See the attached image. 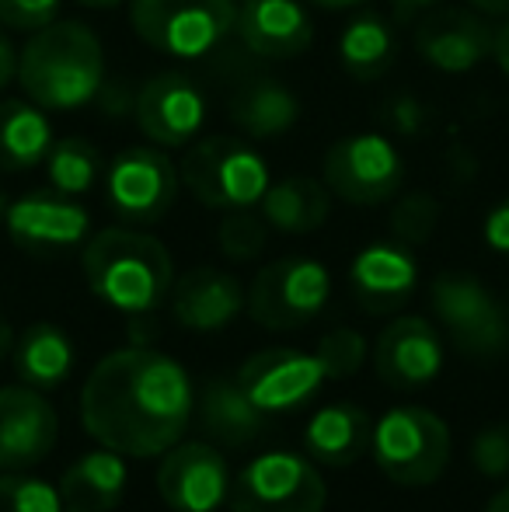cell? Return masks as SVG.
<instances>
[{"label": "cell", "instance_id": "1", "mask_svg": "<svg viewBox=\"0 0 509 512\" xmlns=\"http://www.w3.org/2000/svg\"><path fill=\"white\" fill-rule=\"evenodd\" d=\"M196 415L189 373L150 345L109 352L81 387V425L105 450L161 457Z\"/></svg>", "mask_w": 509, "mask_h": 512}, {"label": "cell", "instance_id": "2", "mask_svg": "<svg viewBox=\"0 0 509 512\" xmlns=\"http://www.w3.org/2000/svg\"><path fill=\"white\" fill-rule=\"evenodd\" d=\"M18 84L46 112H70L95 102L105 84V49L81 21H49L18 53Z\"/></svg>", "mask_w": 509, "mask_h": 512}, {"label": "cell", "instance_id": "3", "mask_svg": "<svg viewBox=\"0 0 509 512\" xmlns=\"http://www.w3.org/2000/svg\"><path fill=\"white\" fill-rule=\"evenodd\" d=\"M88 290L123 314H150L175 286V262L154 234L133 227H105L81 251Z\"/></svg>", "mask_w": 509, "mask_h": 512}, {"label": "cell", "instance_id": "4", "mask_svg": "<svg viewBox=\"0 0 509 512\" xmlns=\"http://www.w3.org/2000/svg\"><path fill=\"white\" fill-rule=\"evenodd\" d=\"M178 178L206 209H252L269 189V164L238 136H203L185 147Z\"/></svg>", "mask_w": 509, "mask_h": 512}, {"label": "cell", "instance_id": "5", "mask_svg": "<svg viewBox=\"0 0 509 512\" xmlns=\"http://www.w3.org/2000/svg\"><path fill=\"white\" fill-rule=\"evenodd\" d=\"M374 464L401 488L433 485L450 464V429L440 415L419 405H401L381 415L370 439Z\"/></svg>", "mask_w": 509, "mask_h": 512}, {"label": "cell", "instance_id": "6", "mask_svg": "<svg viewBox=\"0 0 509 512\" xmlns=\"http://www.w3.org/2000/svg\"><path fill=\"white\" fill-rule=\"evenodd\" d=\"M234 0H129L136 39L175 60H199L234 35Z\"/></svg>", "mask_w": 509, "mask_h": 512}, {"label": "cell", "instance_id": "7", "mask_svg": "<svg viewBox=\"0 0 509 512\" xmlns=\"http://www.w3.org/2000/svg\"><path fill=\"white\" fill-rule=\"evenodd\" d=\"M429 304L461 356L482 363L509 356V310L482 279L468 272H440L429 286Z\"/></svg>", "mask_w": 509, "mask_h": 512}, {"label": "cell", "instance_id": "8", "mask_svg": "<svg viewBox=\"0 0 509 512\" xmlns=\"http://www.w3.org/2000/svg\"><path fill=\"white\" fill-rule=\"evenodd\" d=\"M332 297V276L318 258L286 255L258 269L245 293L255 324L269 331H297L311 324Z\"/></svg>", "mask_w": 509, "mask_h": 512}, {"label": "cell", "instance_id": "9", "mask_svg": "<svg viewBox=\"0 0 509 512\" xmlns=\"http://www.w3.org/2000/svg\"><path fill=\"white\" fill-rule=\"evenodd\" d=\"M325 478L311 457L269 450L231 481V512H325Z\"/></svg>", "mask_w": 509, "mask_h": 512}, {"label": "cell", "instance_id": "10", "mask_svg": "<svg viewBox=\"0 0 509 512\" xmlns=\"http://www.w3.org/2000/svg\"><path fill=\"white\" fill-rule=\"evenodd\" d=\"M332 196L349 206H381L398 196L405 161L384 133H349L335 140L321 164Z\"/></svg>", "mask_w": 509, "mask_h": 512}, {"label": "cell", "instance_id": "11", "mask_svg": "<svg viewBox=\"0 0 509 512\" xmlns=\"http://www.w3.org/2000/svg\"><path fill=\"white\" fill-rule=\"evenodd\" d=\"M178 168L164 147L140 143L116 154V161L105 171V196L112 213L129 227H147L171 213L178 199Z\"/></svg>", "mask_w": 509, "mask_h": 512}, {"label": "cell", "instance_id": "12", "mask_svg": "<svg viewBox=\"0 0 509 512\" xmlns=\"http://www.w3.org/2000/svg\"><path fill=\"white\" fill-rule=\"evenodd\" d=\"M157 495L171 512H217L231 495V471L224 450L203 439L182 443L161 453Z\"/></svg>", "mask_w": 509, "mask_h": 512}, {"label": "cell", "instance_id": "13", "mask_svg": "<svg viewBox=\"0 0 509 512\" xmlns=\"http://www.w3.org/2000/svg\"><path fill=\"white\" fill-rule=\"evenodd\" d=\"M7 237L28 255H56L88 241L91 216L74 196H63L56 189L28 192L14 199L4 216Z\"/></svg>", "mask_w": 509, "mask_h": 512}, {"label": "cell", "instance_id": "14", "mask_svg": "<svg viewBox=\"0 0 509 512\" xmlns=\"http://www.w3.org/2000/svg\"><path fill=\"white\" fill-rule=\"evenodd\" d=\"M136 126L154 147H189L206 122V98L196 84L178 70L154 74L136 91Z\"/></svg>", "mask_w": 509, "mask_h": 512}, {"label": "cell", "instance_id": "15", "mask_svg": "<svg viewBox=\"0 0 509 512\" xmlns=\"http://www.w3.org/2000/svg\"><path fill=\"white\" fill-rule=\"evenodd\" d=\"M325 380L318 356L300 349H262L238 370V384L265 415L297 411L321 391Z\"/></svg>", "mask_w": 509, "mask_h": 512}, {"label": "cell", "instance_id": "16", "mask_svg": "<svg viewBox=\"0 0 509 512\" xmlns=\"http://www.w3.org/2000/svg\"><path fill=\"white\" fill-rule=\"evenodd\" d=\"M60 436L56 408L28 384L0 387V474L42 464Z\"/></svg>", "mask_w": 509, "mask_h": 512}, {"label": "cell", "instance_id": "17", "mask_svg": "<svg viewBox=\"0 0 509 512\" xmlns=\"http://www.w3.org/2000/svg\"><path fill=\"white\" fill-rule=\"evenodd\" d=\"M496 49V25L478 11H436L415 28V53L440 74H471Z\"/></svg>", "mask_w": 509, "mask_h": 512}, {"label": "cell", "instance_id": "18", "mask_svg": "<svg viewBox=\"0 0 509 512\" xmlns=\"http://www.w3.org/2000/svg\"><path fill=\"white\" fill-rule=\"evenodd\" d=\"M377 377L387 387L415 391L440 377L443 370V338L426 317H394L374 345Z\"/></svg>", "mask_w": 509, "mask_h": 512}, {"label": "cell", "instance_id": "19", "mask_svg": "<svg viewBox=\"0 0 509 512\" xmlns=\"http://www.w3.org/2000/svg\"><path fill=\"white\" fill-rule=\"evenodd\" d=\"M349 286H353L360 310H367L374 317L394 314L419 290V262H415L412 248H405V244L377 241L353 258Z\"/></svg>", "mask_w": 509, "mask_h": 512}, {"label": "cell", "instance_id": "20", "mask_svg": "<svg viewBox=\"0 0 509 512\" xmlns=\"http://www.w3.org/2000/svg\"><path fill=\"white\" fill-rule=\"evenodd\" d=\"M234 35L262 60H293L314 42V21L300 0H245Z\"/></svg>", "mask_w": 509, "mask_h": 512}, {"label": "cell", "instance_id": "21", "mask_svg": "<svg viewBox=\"0 0 509 512\" xmlns=\"http://www.w3.org/2000/svg\"><path fill=\"white\" fill-rule=\"evenodd\" d=\"M245 310V290L224 269L199 265L171 286V317L185 331H224Z\"/></svg>", "mask_w": 509, "mask_h": 512}, {"label": "cell", "instance_id": "22", "mask_svg": "<svg viewBox=\"0 0 509 512\" xmlns=\"http://www.w3.org/2000/svg\"><path fill=\"white\" fill-rule=\"evenodd\" d=\"M199 425L220 450H241L265 429V411L238 384V377H210L199 391Z\"/></svg>", "mask_w": 509, "mask_h": 512}, {"label": "cell", "instance_id": "23", "mask_svg": "<svg viewBox=\"0 0 509 512\" xmlns=\"http://www.w3.org/2000/svg\"><path fill=\"white\" fill-rule=\"evenodd\" d=\"M370 439H374V422L353 401L314 411L304 429L307 457L325 467H353L370 450Z\"/></svg>", "mask_w": 509, "mask_h": 512}, {"label": "cell", "instance_id": "24", "mask_svg": "<svg viewBox=\"0 0 509 512\" xmlns=\"http://www.w3.org/2000/svg\"><path fill=\"white\" fill-rule=\"evenodd\" d=\"M126 460L116 450H95L77 457L60 478L63 512H112L126 492Z\"/></svg>", "mask_w": 509, "mask_h": 512}, {"label": "cell", "instance_id": "25", "mask_svg": "<svg viewBox=\"0 0 509 512\" xmlns=\"http://www.w3.org/2000/svg\"><path fill=\"white\" fill-rule=\"evenodd\" d=\"M56 143L46 108L21 98L0 102V175H21L46 161Z\"/></svg>", "mask_w": 509, "mask_h": 512}, {"label": "cell", "instance_id": "26", "mask_svg": "<svg viewBox=\"0 0 509 512\" xmlns=\"http://www.w3.org/2000/svg\"><path fill=\"white\" fill-rule=\"evenodd\" d=\"M14 370H18L21 384L35 387V391H53L74 370V345L70 335L53 321H35L18 335L11 349Z\"/></svg>", "mask_w": 509, "mask_h": 512}, {"label": "cell", "instance_id": "27", "mask_svg": "<svg viewBox=\"0 0 509 512\" xmlns=\"http://www.w3.org/2000/svg\"><path fill=\"white\" fill-rule=\"evenodd\" d=\"M258 209H262L265 223L279 234H311L328 220L332 192L311 175H290L265 189Z\"/></svg>", "mask_w": 509, "mask_h": 512}, {"label": "cell", "instance_id": "28", "mask_svg": "<svg viewBox=\"0 0 509 512\" xmlns=\"http://www.w3.org/2000/svg\"><path fill=\"white\" fill-rule=\"evenodd\" d=\"M339 60L356 81H381L398 60V35L377 11H360L339 35Z\"/></svg>", "mask_w": 509, "mask_h": 512}, {"label": "cell", "instance_id": "29", "mask_svg": "<svg viewBox=\"0 0 509 512\" xmlns=\"http://www.w3.org/2000/svg\"><path fill=\"white\" fill-rule=\"evenodd\" d=\"M231 119L252 140H272L283 136L297 126L300 119V102L286 84L279 81H252L231 98Z\"/></svg>", "mask_w": 509, "mask_h": 512}, {"label": "cell", "instance_id": "30", "mask_svg": "<svg viewBox=\"0 0 509 512\" xmlns=\"http://www.w3.org/2000/svg\"><path fill=\"white\" fill-rule=\"evenodd\" d=\"M42 164H46L49 189L63 192V196H74V199L95 189L98 175H102V154L95 150V143L81 140V136L56 140Z\"/></svg>", "mask_w": 509, "mask_h": 512}, {"label": "cell", "instance_id": "31", "mask_svg": "<svg viewBox=\"0 0 509 512\" xmlns=\"http://www.w3.org/2000/svg\"><path fill=\"white\" fill-rule=\"evenodd\" d=\"M265 241H269V223L252 209H227L217 227V248L231 262H252L265 251Z\"/></svg>", "mask_w": 509, "mask_h": 512}, {"label": "cell", "instance_id": "32", "mask_svg": "<svg viewBox=\"0 0 509 512\" xmlns=\"http://www.w3.org/2000/svg\"><path fill=\"white\" fill-rule=\"evenodd\" d=\"M0 512H63L60 492L25 471L0 474Z\"/></svg>", "mask_w": 509, "mask_h": 512}, {"label": "cell", "instance_id": "33", "mask_svg": "<svg viewBox=\"0 0 509 512\" xmlns=\"http://www.w3.org/2000/svg\"><path fill=\"white\" fill-rule=\"evenodd\" d=\"M436 220H440V203L429 192H412V196L398 199L391 213V234L405 248H419L433 237Z\"/></svg>", "mask_w": 509, "mask_h": 512}, {"label": "cell", "instance_id": "34", "mask_svg": "<svg viewBox=\"0 0 509 512\" xmlns=\"http://www.w3.org/2000/svg\"><path fill=\"white\" fill-rule=\"evenodd\" d=\"M314 356H318V363L328 380L353 377V373L363 366V359H367V338H363L356 328H332L318 338Z\"/></svg>", "mask_w": 509, "mask_h": 512}, {"label": "cell", "instance_id": "35", "mask_svg": "<svg viewBox=\"0 0 509 512\" xmlns=\"http://www.w3.org/2000/svg\"><path fill=\"white\" fill-rule=\"evenodd\" d=\"M471 464L485 478H509V422L485 425L471 439Z\"/></svg>", "mask_w": 509, "mask_h": 512}, {"label": "cell", "instance_id": "36", "mask_svg": "<svg viewBox=\"0 0 509 512\" xmlns=\"http://www.w3.org/2000/svg\"><path fill=\"white\" fill-rule=\"evenodd\" d=\"M60 18V0H0V25L14 32H39Z\"/></svg>", "mask_w": 509, "mask_h": 512}, {"label": "cell", "instance_id": "37", "mask_svg": "<svg viewBox=\"0 0 509 512\" xmlns=\"http://www.w3.org/2000/svg\"><path fill=\"white\" fill-rule=\"evenodd\" d=\"M387 122H391L398 133L415 136L422 126H426V108H422V102H415L412 95H401V98H394L391 108H387Z\"/></svg>", "mask_w": 509, "mask_h": 512}, {"label": "cell", "instance_id": "38", "mask_svg": "<svg viewBox=\"0 0 509 512\" xmlns=\"http://www.w3.org/2000/svg\"><path fill=\"white\" fill-rule=\"evenodd\" d=\"M482 234L492 251H499V255L509 258V199H499V203L485 213Z\"/></svg>", "mask_w": 509, "mask_h": 512}, {"label": "cell", "instance_id": "39", "mask_svg": "<svg viewBox=\"0 0 509 512\" xmlns=\"http://www.w3.org/2000/svg\"><path fill=\"white\" fill-rule=\"evenodd\" d=\"M11 81H18V49H14L11 35L4 32V25H0V91Z\"/></svg>", "mask_w": 509, "mask_h": 512}, {"label": "cell", "instance_id": "40", "mask_svg": "<svg viewBox=\"0 0 509 512\" xmlns=\"http://www.w3.org/2000/svg\"><path fill=\"white\" fill-rule=\"evenodd\" d=\"M492 60L503 70V77L509 81V18L496 28V49H492Z\"/></svg>", "mask_w": 509, "mask_h": 512}, {"label": "cell", "instance_id": "41", "mask_svg": "<svg viewBox=\"0 0 509 512\" xmlns=\"http://www.w3.org/2000/svg\"><path fill=\"white\" fill-rule=\"evenodd\" d=\"M468 4L485 18H509V0H468Z\"/></svg>", "mask_w": 509, "mask_h": 512}, {"label": "cell", "instance_id": "42", "mask_svg": "<svg viewBox=\"0 0 509 512\" xmlns=\"http://www.w3.org/2000/svg\"><path fill=\"white\" fill-rule=\"evenodd\" d=\"M391 4L398 7L401 18H408V14H415V11H429V7L443 4V0H391Z\"/></svg>", "mask_w": 509, "mask_h": 512}, {"label": "cell", "instance_id": "43", "mask_svg": "<svg viewBox=\"0 0 509 512\" xmlns=\"http://www.w3.org/2000/svg\"><path fill=\"white\" fill-rule=\"evenodd\" d=\"M314 7H321V11H356V7L370 4V0H311Z\"/></svg>", "mask_w": 509, "mask_h": 512}, {"label": "cell", "instance_id": "44", "mask_svg": "<svg viewBox=\"0 0 509 512\" xmlns=\"http://www.w3.org/2000/svg\"><path fill=\"white\" fill-rule=\"evenodd\" d=\"M14 349V335H11V324L0 317V363H4V356Z\"/></svg>", "mask_w": 509, "mask_h": 512}, {"label": "cell", "instance_id": "45", "mask_svg": "<svg viewBox=\"0 0 509 512\" xmlns=\"http://www.w3.org/2000/svg\"><path fill=\"white\" fill-rule=\"evenodd\" d=\"M485 512H509V488H503V492L485 506Z\"/></svg>", "mask_w": 509, "mask_h": 512}, {"label": "cell", "instance_id": "46", "mask_svg": "<svg viewBox=\"0 0 509 512\" xmlns=\"http://www.w3.org/2000/svg\"><path fill=\"white\" fill-rule=\"evenodd\" d=\"M77 4L95 7V11H109V7H119V4H126V0H77Z\"/></svg>", "mask_w": 509, "mask_h": 512}, {"label": "cell", "instance_id": "47", "mask_svg": "<svg viewBox=\"0 0 509 512\" xmlns=\"http://www.w3.org/2000/svg\"><path fill=\"white\" fill-rule=\"evenodd\" d=\"M7 206H11V199H7L4 192H0V223H4V216H7Z\"/></svg>", "mask_w": 509, "mask_h": 512}, {"label": "cell", "instance_id": "48", "mask_svg": "<svg viewBox=\"0 0 509 512\" xmlns=\"http://www.w3.org/2000/svg\"><path fill=\"white\" fill-rule=\"evenodd\" d=\"M506 310H509V300H506Z\"/></svg>", "mask_w": 509, "mask_h": 512}]
</instances>
